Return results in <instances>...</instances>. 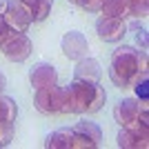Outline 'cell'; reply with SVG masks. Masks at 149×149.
Returning <instances> with one entry per match:
<instances>
[{
  "instance_id": "6da1fadb",
  "label": "cell",
  "mask_w": 149,
  "mask_h": 149,
  "mask_svg": "<svg viewBox=\"0 0 149 149\" xmlns=\"http://www.w3.org/2000/svg\"><path fill=\"white\" fill-rule=\"evenodd\" d=\"M107 93L98 82L71 80L67 87H60V113H96L105 105Z\"/></svg>"
},
{
  "instance_id": "7a4b0ae2",
  "label": "cell",
  "mask_w": 149,
  "mask_h": 149,
  "mask_svg": "<svg viewBox=\"0 0 149 149\" xmlns=\"http://www.w3.org/2000/svg\"><path fill=\"white\" fill-rule=\"evenodd\" d=\"M147 76V51H138L134 47H118L111 54V62H109V78L116 87L127 89L134 87L140 78Z\"/></svg>"
},
{
  "instance_id": "3957f363",
  "label": "cell",
  "mask_w": 149,
  "mask_h": 149,
  "mask_svg": "<svg viewBox=\"0 0 149 149\" xmlns=\"http://www.w3.org/2000/svg\"><path fill=\"white\" fill-rule=\"evenodd\" d=\"M2 18L7 20V25L11 27L13 31H22L25 33L29 29V25L33 22V13L31 9L25 5V2H20V0H7V9L2 13Z\"/></svg>"
},
{
  "instance_id": "277c9868",
  "label": "cell",
  "mask_w": 149,
  "mask_h": 149,
  "mask_svg": "<svg viewBox=\"0 0 149 149\" xmlns=\"http://www.w3.org/2000/svg\"><path fill=\"white\" fill-rule=\"evenodd\" d=\"M2 54L7 56V60L11 62H25L31 54V40L22 33V31H13L11 36L2 42Z\"/></svg>"
},
{
  "instance_id": "5b68a950",
  "label": "cell",
  "mask_w": 149,
  "mask_h": 149,
  "mask_svg": "<svg viewBox=\"0 0 149 149\" xmlns=\"http://www.w3.org/2000/svg\"><path fill=\"white\" fill-rule=\"evenodd\" d=\"M147 102H138L136 98H123L118 100V105L113 107V118L120 127H138V116H140V109H145Z\"/></svg>"
},
{
  "instance_id": "8992f818",
  "label": "cell",
  "mask_w": 149,
  "mask_h": 149,
  "mask_svg": "<svg viewBox=\"0 0 149 149\" xmlns=\"http://www.w3.org/2000/svg\"><path fill=\"white\" fill-rule=\"evenodd\" d=\"M127 18H111V16H100L96 20V31H98L100 40L105 42H118L127 33Z\"/></svg>"
},
{
  "instance_id": "52a82bcc",
  "label": "cell",
  "mask_w": 149,
  "mask_h": 149,
  "mask_svg": "<svg viewBox=\"0 0 149 149\" xmlns=\"http://www.w3.org/2000/svg\"><path fill=\"white\" fill-rule=\"evenodd\" d=\"M45 147L47 149H89L87 143H85L71 127L56 129L54 134H49L47 140H45Z\"/></svg>"
},
{
  "instance_id": "ba28073f",
  "label": "cell",
  "mask_w": 149,
  "mask_h": 149,
  "mask_svg": "<svg viewBox=\"0 0 149 149\" xmlns=\"http://www.w3.org/2000/svg\"><path fill=\"white\" fill-rule=\"evenodd\" d=\"M116 143L123 149H147L149 127H143V125H138V127H120Z\"/></svg>"
},
{
  "instance_id": "9c48e42d",
  "label": "cell",
  "mask_w": 149,
  "mask_h": 149,
  "mask_svg": "<svg viewBox=\"0 0 149 149\" xmlns=\"http://www.w3.org/2000/svg\"><path fill=\"white\" fill-rule=\"evenodd\" d=\"M36 109L40 113H60L62 102H60V87H45V89H36L33 96Z\"/></svg>"
},
{
  "instance_id": "30bf717a",
  "label": "cell",
  "mask_w": 149,
  "mask_h": 149,
  "mask_svg": "<svg viewBox=\"0 0 149 149\" xmlns=\"http://www.w3.org/2000/svg\"><path fill=\"white\" fill-rule=\"evenodd\" d=\"M29 80H31L33 91H36V89H45V87H54L58 82V71H56L54 65H49V62H38V65L31 67Z\"/></svg>"
},
{
  "instance_id": "8fae6325",
  "label": "cell",
  "mask_w": 149,
  "mask_h": 149,
  "mask_svg": "<svg viewBox=\"0 0 149 149\" xmlns=\"http://www.w3.org/2000/svg\"><path fill=\"white\" fill-rule=\"evenodd\" d=\"M62 51H65V56H67L69 60H80V58L87 56L89 42L80 31H69V33H65V38H62Z\"/></svg>"
},
{
  "instance_id": "7c38bea8",
  "label": "cell",
  "mask_w": 149,
  "mask_h": 149,
  "mask_svg": "<svg viewBox=\"0 0 149 149\" xmlns=\"http://www.w3.org/2000/svg\"><path fill=\"white\" fill-rule=\"evenodd\" d=\"M102 71H100V62L96 58H80L78 65L74 69V78L76 80H89V82H98Z\"/></svg>"
},
{
  "instance_id": "4fadbf2b",
  "label": "cell",
  "mask_w": 149,
  "mask_h": 149,
  "mask_svg": "<svg viewBox=\"0 0 149 149\" xmlns=\"http://www.w3.org/2000/svg\"><path fill=\"white\" fill-rule=\"evenodd\" d=\"M71 129L78 134V136L87 143V147L89 149H93V147H98L100 145V140H102V131H100V127L96 123H89V120H82V123H76Z\"/></svg>"
},
{
  "instance_id": "5bb4252c",
  "label": "cell",
  "mask_w": 149,
  "mask_h": 149,
  "mask_svg": "<svg viewBox=\"0 0 149 149\" xmlns=\"http://www.w3.org/2000/svg\"><path fill=\"white\" fill-rule=\"evenodd\" d=\"M129 5L127 0H100V13L111 18H127Z\"/></svg>"
},
{
  "instance_id": "9a60e30c",
  "label": "cell",
  "mask_w": 149,
  "mask_h": 149,
  "mask_svg": "<svg viewBox=\"0 0 149 149\" xmlns=\"http://www.w3.org/2000/svg\"><path fill=\"white\" fill-rule=\"evenodd\" d=\"M20 2H25V5L31 9V13H33V20H36V22H42V20L49 16L51 2H54V0H20Z\"/></svg>"
},
{
  "instance_id": "2e32d148",
  "label": "cell",
  "mask_w": 149,
  "mask_h": 149,
  "mask_svg": "<svg viewBox=\"0 0 149 149\" xmlns=\"http://www.w3.org/2000/svg\"><path fill=\"white\" fill-rule=\"evenodd\" d=\"M127 5H129L127 18H145L149 11V0H127Z\"/></svg>"
},
{
  "instance_id": "e0dca14e",
  "label": "cell",
  "mask_w": 149,
  "mask_h": 149,
  "mask_svg": "<svg viewBox=\"0 0 149 149\" xmlns=\"http://www.w3.org/2000/svg\"><path fill=\"white\" fill-rule=\"evenodd\" d=\"M11 140H13V123L0 120V147H7Z\"/></svg>"
},
{
  "instance_id": "ac0fdd59",
  "label": "cell",
  "mask_w": 149,
  "mask_h": 149,
  "mask_svg": "<svg viewBox=\"0 0 149 149\" xmlns=\"http://www.w3.org/2000/svg\"><path fill=\"white\" fill-rule=\"evenodd\" d=\"M71 2L78 5L80 9H85V11H89V13L100 11V0H71Z\"/></svg>"
},
{
  "instance_id": "d6986e66",
  "label": "cell",
  "mask_w": 149,
  "mask_h": 149,
  "mask_svg": "<svg viewBox=\"0 0 149 149\" xmlns=\"http://www.w3.org/2000/svg\"><path fill=\"white\" fill-rule=\"evenodd\" d=\"M134 89H136V93H138V98H143L145 102H147V98H149V89H147V76L145 78H140V80L134 85Z\"/></svg>"
},
{
  "instance_id": "ffe728a7",
  "label": "cell",
  "mask_w": 149,
  "mask_h": 149,
  "mask_svg": "<svg viewBox=\"0 0 149 149\" xmlns=\"http://www.w3.org/2000/svg\"><path fill=\"white\" fill-rule=\"evenodd\" d=\"M11 33H13V29H11L9 25H7V20L2 18V16H0V47H2V42H5L7 38L11 36Z\"/></svg>"
},
{
  "instance_id": "44dd1931",
  "label": "cell",
  "mask_w": 149,
  "mask_h": 149,
  "mask_svg": "<svg viewBox=\"0 0 149 149\" xmlns=\"http://www.w3.org/2000/svg\"><path fill=\"white\" fill-rule=\"evenodd\" d=\"M5 87H7V78H5V74L0 71V93L5 91Z\"/></svg>"
},
{
  "instance_id": "7402d4cb",
  "label": "cell",
  "mask_w": 149,
  "mask_h": 149,
  "mask_svg": "<svg viewBox=\"0 0 149 149\" xmlns=\"http://www.w3.org/2000/svg\"><path fill=\"white\" fill-rule=\"evenodd\" d=\"M5 9H7V0H0V16L5 13Z\"/></svg>"
}]
</instances>
